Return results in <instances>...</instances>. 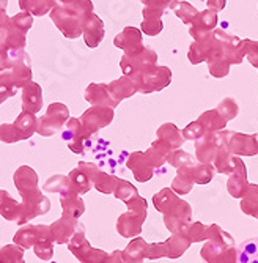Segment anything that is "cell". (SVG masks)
Wrapping results in <instances>:
<instances>
[{"mask_svg": "<svg viewBox=\"0 0 258 263\" xmlns=\"http://www.w3.org/2000/svg\"><path fill=\"white\" fill-rule=\"evenodd\" d=\"M128 211L116 221V232L123 238H135L142 233V226L148 216V203L142 196H135L128 203Z\"/></svg>", "mask_w": 258, "mask_h": 263, "instance_id": "1", "label": "cell"}, {"mask_svg": "<svg viewBox=\"0 0 258 263\" xmlns=\"http://www.w3.org/2000/svg\"><path fill=\"white\" fill-rule=\"evenodd\" d=\"M68 249L71 254L81 261V263H106L109 254L103 249L93 248L85 238V229L84 224H81L71 238V241L68 243Z\"/></svg>", "mask_w": 258, "mask_h": 263, "instance_id": "2", "label": "cell"}, {"mask_svg": "<svg viewBox=\"0 0 258 263\" xmlns=\"http://www.w3.org/2000/svg\"><path fill=\"white\" fill-rule=\"evenodd\" d=\"M51 210V200L41 194V191H36L35 194L27 196L22 199L21 202V213H19V219L17 224L19 226H26L29 224L32 219L43 216Z\"/></svg>", "mask_w": 258, "mask_h": 263, "instance_id": "3", "label": "cell"}, {"mask_svg": "<svg viewBox=\"0 0 258 263\" xmlns=\"http://www.w3.org/2000/svg\"><path fill=\"white\" fill-rule=\"evenodd\" d=\"M200 257L206 263H238V249L234 245L206 241L200 251Z\"/></svg>", "mask_w": 258, "mask_h": 263, "instance_id": "4", "label": "cell"}, {"mask_svg": "<svg viewBox=\"0 0 258 263\" xmlns=\"http://www.w3.org/2000/svg\"><path fill=\"white\" fill-rule=\"evenodd\" d=\"M100 174V167L93 162H79V165L76 169H73L68 174V178L71 180L76 193L79 196L87 194L88 191L93 187V183H95L96 175Z\"/></svg>", "mask_w": 258, "mask_h": 263, "instance_id": "5", "label": "cell"}, {"mask_svg": "<svg viewBox=\"0 0 258 263\" xmlns=\"http://www.w3.org/2000/svg\"><path fill=\"white\" fill-rule=\"evenodd\" d=\"M113 118V112L110 107H95L90 109L82 117V129L85 137H91L96 134L101 128L107 126Z\"/></svg>", "mask_w": 258, "mask_h": 263, "instance_id": "6", "label": "cell"}, {"mask_svg": "<svg viewBox=\"0 0 258 263\" xmlns=\"http://www.w3.org/2000/svg\"><path fill=\"white\" fill-rule=\"evenodd\" d=\"M228 150L233 156H255L258 155V137L228 131Z\"/></svg>", "mask_w": 258, "mask_h": 263, "instance_id": "7", "label": "cell"}, {"mask_svg": "<svg viewBox=\"0 0 258 263\" xmlns=\"http://www.w3.org/2000/svg\"><path fill=\"white\" fill-rule=\"evenodd\" d=\"M249 187L247 167L240 156H234V171L230 174L227 181V191L233 199H241Z\"/></svg>", "mask_w": 258, "mask_h": 263, "instance_id": "8", "label": "cell"}, {"mask_svg": "<svg viewBox=\"0 0 258 263\" xmlns=\"http://www.w3.org/2000/svg\"><path fill=\"white\" fill-rule=\"evenodd\" d=\"M126 167L132 172L134 178L138 183L150 181L153 178V175H154V171H156L154 167H153V164L150 162V159H148L145 152H132L128 156Z\"/></svg>", "mask_w": 258, "mask_h": 263, "instance_id": "9", "label": "cell"}, {"mask_svg": "<svg viewBox=\"0 0 258 263\" xmlns=\"http://www.w3.org/2000/svg\"><path fill=\"white\" fill-rule=\"evenodd\" d=\"M191 218H192V206L186 200H181L180 205L170 214H164V224L170 230V233H180L184 232L186 227L192 222Z\"/></svg>", "mask_w": 258, "mask_h": 263, "instance_id": "10", "label": "cell"}, {"mask_svg": "<svg viewBox=\"0 0 258 263\" xmlns=\"http://www.w3.org/2000/svg\"><path fill=\"white\" fill-rule=\"evenodd\" d=\"M66 118H68V109L66 107H63L60 104H55V106L49 107V112L39 120L38 133L41 136H44V137L52 136L55 131H58L63 126Z\"/></svg>", "mask_w": 258, "mask_h": 263, "instance_id": "11", "label": "cell"}, {"mask_svg": "<svg viewBox=\"0 0 258 263\" xmlns=\"http://www.w3.org/2000/svg\"><path fill=\"white\" fill-rule=\"evenodd\" d=\"M14 186L17 187L21 197L24 199L27 196L35 194L38 189V174L29 165H21L13 175Z\"/></svg>", "mask_w": 258, "mask_h": 263, "instance_id": "12", "label": "cell"}, {"mask_svg": "<svg viewBox=\"0 0 258 263\" xmlns=\"http://www.w3.org/2000/svg\"><path fill=\"white\" fill-rule=\"evenodd\" d=\"M79 226H81L79 219L63 216L62 214V218L57 219L55 222H52L49 227H51L52 236H54L57 245H68L69 241H71V238L74 236Z\"/></svg>", "mask_w": 258, "mask_h": 263, "instance_id": "13", "label": "cell"}, {"mask_svg": "<svg viewBox=\"0 0 258 263\" xmlns=\"http://www.w3.org/2000/svg\"><path fill=\"white\" fill-rule=\"evenodd\" d=\"M217 152V133L205 134L195 142V159L202 164H213Z\"/></svg>", "mask_w": 258, "mask_h": 263, "instance_id": "14", "label": "cell"}, {"mask_svg": "<svg viewBox=\"0 0 258 263\" xmlns=\"http://www.w3.org/2000/svg\"><path fill=\"white\" fill-rule=\"evenodd\" d=\"M63 139L68 142V147L73 153L82 155L84 153V140L87 139L81 125V120H69L66 125V129L63 131Z\"/></svg>", "mask_w": 258, "mask_h": 263, "instance_id": "15", "label": "cell"}, {"mask_svg": "<svg viewBox=\"0 0 258 263\" xmlns=\"http://www.w3.org/2000/svg\"><path fill=\"white\" fill-rule=\"evenodd\" d=\"M41 227V236L38 243L33 246V252L38 258L41 260H51L54 257V236H52V232H51V227L46 226V224H39Z\"/></svg>", "mask_w": 258, "mask_h": 263, "instance_id": "16", "label": "cell"}, {"mask_svg": "<svg viewBox=\"0 0 258 263\" xmlns=\"http://www.w3.org/2000/svg\"><path fill=\"white\" fill-rule=\"evenodd\" d=\"M180 202L181 199L176 193H173L172 187H162L157 194L153 196V205L162 214H170L180 205Z\"/></svg>", "mask_w": 258, "mask_h": 263, "instance_id": "17", "label": "cell"}, {"mask_svg": "<svg viewBox=\"0 0 258 263\" xmlns=\"http://www.w3.org/2000/svg\"><path fill=\"white\" fill-rule=\"evenodd\" d=\"M41 236V227L39 224L38 226H22L13 236V243L22 249H33V246L38 243Z\"/></svg>", "mask_w": 258, "mask_h": 263, "instance_id": "18", "label": "cell"}, {"mask_svg": "<svg viewBox=\"0 0 258 263\" xmlns=\"http://www.w3.org/2000/svg\"><path fill=\"white\" fill-rule=\"evenodd\" d=\"M192 169L194 165H184L181 169L176 171V177L172 181V191L176 193L178 196H186L189 194L195 181H194V175H192Z\"/></svg>", "mask_w": 258, "mask_h": 263, "instance_id": "19", "label": "cell"}, {"mask_svg": "<svg viewBox=\"0 0 258 263\" xmlns=\"http://www.w3.org/2000/svg\"><path fill=\"white\" fill-rule=\"evenodd\" d=\"M148 246H150V243H147L144 238H140V236L132 238L131 243L123 251L125 261H128V263H144L147 255H148Z\"/></svg>", "mask_w": 258, "mask_h": 263, "instance_id": "20", "label": "cell"}, {"mask_svg": "<svg viewBox=\"0 0 258 263\" xmlns=\"http://www.w3.org/2000/svg\"><path fill=\"white\" fill-rule=\"evenodd\" d=\"M166 243V251H167V258H180L187 249L191 248L192 241L187 238V235L184 232H180V233H172L169 240L164 241Z\"/></svg>", "mask_w": 258, "mask_h": 263, "instance_id": "21", "label": "cell"}, {"mask_svg": "<svg viewBox=\"0 0 258 263\" xmlns=\"http://www.w3.org/2000/svg\"><path fill=\"white\" fill-rule=\"evenodd\" d=\"M60 205L63 210V216H69L79 219L85 213V203L77 193H71L66 196H60Z\"/></svg>", "mask_w": 258, "mask_h": 263, "instance_id": "22", "label": "cell"}, {"mask_svg": "<svg viewBox=\"0 0 258 263\" xmlns=\"http://www.w3.org/2000/svg\"><path fill=\"white\" fill-rule=\"evenodd\" d=\"M172 152H173V150L167 145L166 142H162V140L156 139V140L151 143V147H150L145 153H147V156H148V159H150V162L153 164L154 169H159V167H162L164 164L167 162V159H169V156H170Z\"/></svg>", "mask_w": 258, "mask_h": 263, "instance_id": "23", "label": "cell"}, {"mask_svg": "<svg viewBox=\"0 0 258 263\" xmlns=\"http://www.w3.org/2000/svg\"><path fill=\"white\" fill-rule=\"evenodd\" d=\"M157 139L166 142L167 145L172 148V150H180L183 142H184V137H183V131L178 129L173 123H166L162 125L159 129H157Z\"/></svg>", "mask_w": 258, "mask_h": 263, "instance_id": "24", "label": "cell"}, {"mask_svg": "<svg viewBox=\"0 0 258 263\" xmlns=\"http://www.w3.org/2000/svg\"><path fill=\"white\" fill-rule=\"evenodd\" d=\"M206 134H216V133H221L224 131L227 122L224 120V118L221 117V114L217 112V109H213V110H208L205 114H202L199 117V120H197Z\"/></svg>", "mask_w": 258, "mask_h": 263, "instance_id": "25", "label": "cell"}, {"mask_svg": "<svg viewBox=\"0 0 258 263\" xmlns=\"http://www.w3.org/2000/svg\"><path fill=\"white\" fill-rule=\"evenodd\" d=\"M44 191H49V193H55V194H60V196L76 193L71 180L68 178V175H62V174H57V175H54L52 178H49L48 181H46L44 183Z\"/></svg>", "mask_w": 258, "mask_h": 263, "instance_id": "26", "label": "cell"}, {"mask_svg": "<svg viewBox=\"0 0 258 263\" xmlns=\"http://www.w3.org/2000/svg\"><path fill=\"white\" fill-rule=\"evenodd\" d=\"M241 211L258 219V184L249 183L246 194L241 197Z\"/></svg>", "mask_w": 258, "mask_h": 263, "instance_id": "27", "label": "cell"}, {"mask_svg": "<svg viewBox=\"0 0 258 263\" xmlns=\"http://www.w3.org/2000/svg\"><path fill=\"white\" fill-rule=\"evenodd\" d=\"M238 263H258V236L249 238L238 248Z\"/></svg>", "mask_w": 258, "mask_h": 263, "instance_id": "28", "label": "cell"}, {"mask_svg": "<svg viewBox=\"0 0 258 263\" xmlns=\"http://www.w3.org/2000/svg\"><path fill=\"white\" fill-rule=\"evenodd\" d=\"M14 128H16L17 136H19L21 140L29 139L35 133V129H36V120H35V117L32 114H26L24 112L22 115H19V118H17L16 123H14Z\"/></svg>", "mask_w": 258, "mask_h": 263, "instance_id": "29", "label": "cell"}, {"mask_svg": "<svg viewBox=\"0 0 258 263\" xmlns=\"http://www.w3.org/2000/svg\"><path fill=\"white\" fill-rule=\"evenodd\" d=\"M118 180H120L118 177L100 171V174L95 178V183H93V187H95L96 191H100V193H103V194H113Z\"/></svg>", "mask_w": 258, "mask_h": 263, "instance_id": "30", "label": "cell"}, {"mask_svg": "<svg viewBox=\"0 0 258 263\" xmlns=\"http://www.w3.org/2000/svg\"><path fill=\"white\" fill-rule=\"evenodd\" d=\"M0 263H26L24 249L14 243L0 248Z\"/></svg>", "mask_w": 258, "mask_h": 263, "instance_id": "31", "label": "cell"}, {"mask_svg": "<svg viewBox=\"0 0 258 263\" xmlns=\"http://www.w3.org/2000/svg\"><path fill=\"white\" fill-rule=\"evenodd\" d=\"M214 165L213 164H202L197 162L192 169V175H194V181L195 184H208L211 183V180L214 178Z\"/></svg>", "mask_w": 258, "mask_h": 263, "instance_id": "32", "label": "cell"}, {"mask_svg": "<svg viewBox=\"0 0 258 263\" xmlns=\"http://www.w3.org/2000/svg\"><path fill=\"white\" fill-rule=\"evenodd\" d=\"M21 213V202L14 200L11 196H8L2 203H0V216L7 221H14L17 222Z\"/></svg>", "mask_w": 258, "mask_h": 263, "instance_id": "33", "label": "cell"}, {"mask_svg": "<svg viewBox=\"0 0 258 263\" xmlns=\"http://www.w3.org/2000/svg\"><path fill=\"white\" fill-rule=\"evenodd\" d=\"M113 196H115L116 199H118V200H122L123 203H128L131 199H134L135 196H138V191H137V187H135L132 183H129V181L120 178L118 183H116V187H115Z\"/></svg>", "mask_w": 258, "mask_h": 263, "instance_id": "34", "label": "cell"}, {"mask_svg": "<svg viewBox=\"0 0 258 263\" xmlns=\"http://www.w3.org/2000/svg\"><path fill=\"white\" fill-rule=\"evenodd\" d=\"M206 241H216V243H224V245H234V238L227 233L225 230L221 229L217 224H211L206 229Z\"/></svg>", "mask_w": 258, "mask_h": 263, "instance_id": "35", "label": "cell"}, {"mask_svg": "<svg viewBox=\"0 0 258 263\" xmlns=\"http://www.w3.org/2000/svg\"><path fill=\"white\" fill-rule=\"evenodd\" d=\"M167 162L178 171V169H181V167H184V165H195L199 161H195V158H194L192 155L186 153V152H183V150H173V152L170 153Z\"/></svg>", "mask_w": 258, "mask_h": 263, "instance_id": "36", "label": "cell"}, {"mask_svg": "<svg viewBox=\"0 0 258 263\" xmlns=\"http://www.w3.org/2000/svg\"><path fill=\"white\" fill-rule=\"evenodd\" d=\"M206 229H208V226L195 221L186 227L184 233L187 235V238H189L192 243H202V241H206Z\"/></svg>", "mask_w": 258, "mask_h": 263, "instance_id": "37", "label": "cell"}, {"mask_svg": "<svg viewBox=\"0 0 258 263\" xmlns=\"http://www.w3.org/2000/svg\"><path fill=\"white\" fill-rule=\"evenodd\" d=\"M217 112L221 114V117L224 118L225 122H230L238 115V106H236V103L233 101V98H225L217 106Z\"/></svg>", "mask_w": 258, "mask_h": 263, "instance_id": "38", "label": "cell"}, {"mask_svg": "<svg viewBox=\"0 0 258 263\" xmlns=\"http://www.w3.org/2000/svg\"><path fill=\"white\" fill-rule=\"evenodd\" d=\"M41 107V97H39V90L33 88V90H27L24 93V109H27L30 114L39 110Z\"/></svg>", "mask_w": 258, "mask_h": 263, "instance_id": "39", "label": "cell"}, {"mask_svg": "<svg viewBox=\"0 0 258 263\" xmlns=\"http://www.w3.org/2000/svg\"><path fill=\"white\" fill-rule=\"evenodd\" d=\"M205 134H206V133H205L203 126H202L199 122H192V123H189V125H187V126L183 129V137H184V140H194V142H197V140L202 139Z\"/></svg>", "mask_w": 258, "mask_h": 263, "instance_id": "40", "label": "cell"}, {"mask_svg": "<svg viewBox=\"0 0 258 263\" xmlns=\"http://www.w3.org/2000/svg\"><path fill=\"white\" fill-rule=\"evenodd\" d=\"M0 140L5 142V143H14L21 139H19L17 131L13 125H2L0 126Z\"/></svg>", "mask_w": 258, "mask_h": 263, "instance_id": "41", "label": "cell"}, {"mask_svg": "<svg viewBox=\"0 0 258 263\" xmlns=\"http://www.w3.org/2000/svg\"><path fill=\"white\" fill-rule=\"evenodd\" d=\"M167 255V251H166V243H151L148 246V255L147 258L148 260H159L162 257Z\"/></svg>", "mask_w": 258, "mask_h": 263, "instance_id": "42", "label": "cell"}, {"mask_svg": "<svg viewBox=\"0 0 258 263\" xmlns=\"http://www.w3.org/2000/svg\"><path fill=\"white\" fill-rule=\"evenodd\" d=\"M106 263H128V261H125L123 258V251H113L109 254Z\"/></svg>", "mask_w": 258, "mask_h": 263, "instance_id": "43", "label": "cell"}, {"mask_svg": "<svg viewBox=\"0 0 258 263\" xmlns=\"http://www.w3.org/2000/svg\"><path fill=\"white\" fill-rule=\"evenodd\" d=\"M10 196V193L8 191H5V189H0V203H2L7 197Z\"/></svg>", "mask_w": 258, "mask_h": 263, "instance_id": "44", "label": "cell"}, {"mask_svg": "<svg viewBox=\"0 0 258 263\" xmlns=\"http://www.w3.org/2000/svg\"><path fill=\"white\" fill-rule=\"evenodd\" d=\"M256 137H258V134H256Z\"/></svg>", "mask_w": 258, "mask_h": 263, "instance_id": "45", "label": "cell"}]
</instances>
